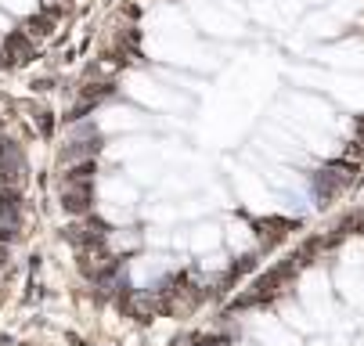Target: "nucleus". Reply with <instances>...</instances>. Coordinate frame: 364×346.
Masks as SVG:
<instances>
[{
    "label": "nucleus",
    "mask_w": 364,
    "mask_h": 346,
    "mask_svg": "<svg viewBox=\"0 0 364 346\" xmlns=\"http://www.w3.org/2000/svg\"><path fill=\"white\" fill-rule=\"evenodd\" d=\"M62 199H65V210L69 213H83L90 206V184L80 180V173H73L69 184H65V191H62Z\"/></svg>",
    "instance_id": "1"
},
{
    "label": "nucleus",
    "mask_w": 364,
    "mask_h": 346,
    "mask_svg": "<svg viewBox=\"0 0 364 346\" xmlns=\"http://www.w3.org/2000/svg\"><path fill=\"white\" fill-rule=\"evenodd\" d=\"M8 264V249H4V242H0V267Z\"/></svg>",
    "instance_id": "2"
}]
</instances>
